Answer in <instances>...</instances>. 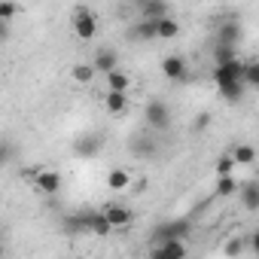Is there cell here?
<instances>
[{"label":"cell","mask_w":259,"mask_h":259,"mask_svg":"<svg viewBox=\"0 0 259 259\" xmlns=\"http://www.w3.org/2000/svg\"><path fill=\"white\" fill-rule=\"evenodd\" d=\"M144 122L153 128V132H168L171 128V107L162 98H153L144 110Z\"/></svg>","instance_id":"cell-1"},{"label":"cell","mask_w":259,"mask_h":259,"mask_svg":"<svg viewBox=\"0 0 259 259\" xmlns=\"http://www.w3.org/2000/svg\"><path fill=\"white\" fill-rule=\"evenodd\" d=\"M189 235H192V223H189V220H168V223L156 226V232H153L156 244H165V241H186Z\"/></svg>","instance_id":"cell-2"},{"label":"cell","mask_w":259,"mask_h":259,"mask_svg":"<svg viewBox=\"0 0 259 259\" xmlns=\"http://www.w3.org/2000/svg\"><path fill=\"white\" fill-rule=\"evenodd\" d=\"M73 31L79 40H92L98 34V16L89 7H76L73 10Z\"/></svg>","instance_id":"cell-3"},{"label":"cell","mask_w":259,"mask_h":259,"mask_svg":"<svg viewBox=\"0 0 259 259\" xmlns=\"http://www.w3.org/2000/svg\"><path fill=\"white\" fill-rule=\"evenodd\" d=\"M241 73H244V61H241V58H235V61L220 64V67L213 70V82H217V89H226V85L241 82Z\"/></svg>","instance_id":"cell-4"},{"label":"cell","mask_w":259,"mask_h":259,"mask_svg":"<svg viewBox=\"0 0 259 259\" xmlns=\"http://www.w3.org/2000/svg\"><path fill=\"white\" fill-rule=\"evenodd\" d=\"M101 213H104V220L110 223V229H125V226L135 223V210L125 207V204H107Z\"/></svg>","instance_id":"cell-5"},{"label":"cell","mask_w":259,"mask_h":259,"mask_svg":"<svg viewBox=\"0 0 259 259\" xmlns=\"http://www.w3.org/2000/svg\"><path fill=\"white\" fill-rule=\"evenodd\" d=\"M34 186H37V192H43V195H58V189H61V174L52 171V168H37Z\"/></svg>","instance_id":"cell-6"},{"label":"cell","mask_w":259,"mask_h":259,"mask_svg":"<svg viewBox=\"0 0 259 259\" xmlns=\"http://www.w3.org/2000/svg\"><path fill=\"white\" fill-rule=\"evenodd\" d=\"M138 13H141V22H159V19H165L171 13V7L165 0H144L138 7Z\"/></svg>","instance_id":"cell-7"},{"label":"cell","mask_w":259,"mask_h":259,"mask_svg":"<svg viewBox=\"0 0 259 259\" xmlns=\"http://www.w3.org/2000/svg\"><path fill=\"white\" fill-rule=\"evenodd\" d=\"M186 58L183 55H168V58H162V73H165V79H171V82H177V79H183L186 76Z\"/></svg>","instance_id":"cell-8"},{"label":"cell","mask_w":259,"mask_h":259,"mask_svg":"<svg viewBox=\"0 0 259 259\" xmlns=\"http://www.w3.org/2000/svg\"><path fill=\"white\" fill-rule=\"evenodd\" d=\"M119 67V55L113 52V49H98L95 52V61H92V70L95 73H110V70H116Z\"/></svg>","instance_id":"cell-9"},{"label":"cell","mask_w":259,"mask_h":259,"mask_svg":"<svg viewBox=\"0 0 259 259\" xmlns=\"http://www.w3.org/2000/svg\"><path fill=\"white\" fill-rule=\"evenodd\" d=\"M156 253L162 259H186L189 256V244L186 241H165V244H156Z\"/></svg>","instance_id":"cell-10"},{"label":"cell","mask_w":259,"mask_h":259,"mask_svg":"<svg viewBox=\"0 0 259 259\" xmlns=\"http://www.w3.org/2000/svg\"><path fill=\"white\" fill-rule=\"evenodd\" d=\"M107 89H110V92H122V95H128V89H132V76L116 67V70L107 73Z\"/></svg>","instance_id":"cell-11"},{"label":"cell","mask_w":259,"mask_h":259,"mask_svg":"<svg viewBox=\"0 0 259 259\" xmlns=\"http://www.w3.org/2000/svg\"><path fill=\"white\" fill-rule=\"evenodd\" d=\"M229 159L235 162V168H238V165H244V168H250V165L256 162V150H253L250 144H238V147H235V150L229 153Z\"/></svg>","instance_id":"cell-12"},{"label":"cell","mask_w":259,"mask_h":259,"mask_svg":"<svg viewBox=\"0 0 259 259\" xmlns=\"http://www.w3.org/2000/svg\"><path fill=\"white\" fill-rule=\"evenodd\" d=\"M238 192H241V201H244V207H247L250 213H256V210H259V186L250 180V183L238 186Z\"/></svg>","instance_id":"cell-13"},{"label":"cell","mask_w":259,"mask_h":259,"mask_svg":"<svg viewBox=\"0 0 259 259\" xmlns=\"http://www.w3.org/2000/svg\"><path fill=\"white\" fill-rule=\"evenodd\" d=\"M82 223H85V229L92 232V235H98V238H104V235H110L113 229H110V223L104 220V213H89V217H82Z\"/></svg>","instance_id":"cell-14"},{"label":"cell","mask_w":259,"mask_h":259,"mask_svg":"<svg viewBox=\"0 0 259 259\" xmlns=\"http://www.w3.org/2000/svg\"><path fill=\"white\" fill-rule=\"evenodd\" d=\"M107 186H110L113 192H125L128 186H132V174H128L125 168H116V171L107 174Z\"/></svg>","instance_id":"cell-15"},{"label":"cell","mask_w":259,"mask_h":259,"mask_svg":"<svg viewBox=\"0 0 259 259\" xmlns=\"http://www.w3.org/2000/svg\"><path fill=\"white\" fill-rule=\"evenodd\" d=\"M156 25V37L159 40H174L177 34H180V25L171 19V16H165V19H159V22H153Z\"/></svg>","instance_id":"cell-16"},{"label":"cell","mask_w":259,"mask_h":259,"mask_svg":"<svg viewBox=\"0 0 259 259\" xmlns=\"http://www.w3.org/2000/svg\"><path fill=\"white\" fill-rule=\"evenodd\" d=\"M104 107H107V113L119 116V113H125V110H128V95H122V92H107Z\"/></svg>","instance_id":"cell-17"},{"label":"cell","mask_w":259,"mask_h":259,"mask_svg":"<svg viewBox=\"0 0 259 259\" xmlns=\"http://www.w3.org/2000/svg\"><path fill=\"white\" fill-rule=\"evenodd\" d=\"M238 40H241V25H235V22L220 25V46H235Z\"/></svg>","instance_id":"cell-18"},{"label":"cell","mask_w":259,"mask_h":259,"mask_svg":"<svg viewBox=\"0 0 259 259\" xmlns=\"http://www.w3.org/2000/svg\"><path fill=\"white\" fill-rule=\"evenodd\" d=\"M241 85H244V89H259V61H244Z\"/></svg>","instance_id":"cell-19"},{"label":"cell","mask_w":259,"mask_h":259,"mask_svg":"<svg viewBox=\"0 0 259 259\" xmlns=\"http://www.w3.org/2000/svg\"><path fill=\"white\" fill-rule=\"evenodd\" d=\"M70 76H73V82H79V85H89V82L95 79V70H92V64H76V67L70 70Z\"/></svg>","instance_id":"cell-20"},{"label":"cell","mask_w":259,"mask_h":259,"mask_svg":"<svg viewBox=\"0 0 259 259\" xmlns=\"http://www.w3.org/2000/svg\"><path fill=\"white\" fill-rule=\"evenodd\" d=\"M235 192H238L235 177H223V180H217V189H213L217 198H229V195H235Z\"/></svg>","instance_id":"cell-21"},{"label":"cell","mask_w":259,"mask_h":259,"mask_svg":"<svg viewBox=\"0 0 259 259\" xmlns=\"http://www.w3.org/2000/svg\"><path fill=\"white\" fill-rule=\"evenodd\" d=\"M235 58H238V49H235V46H217V49H213L217 67H220V64H229V61H235Z\"/></svg>","instance_id":"cell-22"},{"label":"cell","mask_w":259,"mask_h":259,"mask_svg":"<svg viewBox=\"0 0 259 259\" xmlns=\"http://www.w3.org/2000/svg\"><path fill=\"white\" fill-rule=\"evenodd\" d=\"M244 250H247V241H244V238H232V241H226V247H223L226 259H238Z\"/></svg>","instance_id":"cell-23"},{"label":"cell","mask_w":259,"mask_h":259,"mask_svg":"<svg viewBox=\"0 0 259 259\" xmlns=\"http://www.w3.org/2000/svg\"><path fill=\"white\" fill-rule=\"evenodd\" d=\"M132 37H138V40H156V25L153 22H141V25L132 28Z\"/></svg>","instance_id":"cell-24"},{"label":"cell","mask_w":259,"mask_h":259,"mask_svg":"<svg viewBox=\"0 0 259 259\" xmlns=\"http://www.w3.org/2000/svg\"><path fill=\"white\" fill-rule=\"evenodd\" d=\"M213 174H217V180H223V177H235V162H232L229 156H223V159L213 165Z\"/></svg>","instance_id":"cell-25"},{"label":"cell","mask_w":259,"mask_h":259,"mask_svg":"<svg viewBox=\"0 0 259 259\" xmlns=\"http://www.w3.org/2000/svg\"><path fill=\"white\" fill-rule=\"evenodd\" d=\"M13 156H16V147L10 141H0V168H7L13 162Z\"/></svg>","instance_id":"cell-26"},{"label":"cell","mask_w":259,"mask_h":259,"mask_svg":"<svg viewBox=\"0 0 259 259\" xmlns=\"http://www.w3.org/2000/svg\"><path fill=\"white\" fill-rule=\"evenodd\" d=\"M220 95H223L226 101H241V95H244V85H241V82H235V85H226V89H220Z\"/></svg>","instance_id":"cell-27"},{"label":"cell","mask_w":259,"mask_h":259,"mask_svg":"<svg viewBox=\"0 0 259 259\" xmlns=\"http://www.w3.org/2000/svg\"><path fill=\"white\" fill-rule=\"evenodd\" d=\"M16 13H19V7H16V4H0V25H7Z\"/></svg>","instance_id":"cell-28"},{"label":"cell","mask_w":259,"mask_h":259,"mask_svg":"<svg viewBox=\"0 0 259 259\" xmlns=\"http://www.w3.org/2000/svg\"><path fill=\"white\" fill-rule=\"evenodd\" d=\"M92 153H98V141H95V138L79 144V156H92Z\"/></svg>","instance_id":"cell-29"},{"label":"cell","mask_w":259,"mask_h":259,"mask_svg":"<svg viewBox=\"0 0 259 259\" xmlns=\"http://www.w3.org/2000/svg\"><path fill=\"white\" fill-rule=\"evenodd\" d=\"M204 125H207V113H201V116L195 119V132H201V128H204Z\"/></svg>","instance_id":"cell-30"},{"label":"cell","mask_w":259,"mask_h":259,"mask_svg":"<svg viewBox=\"0 0 259 259\" xmlns=\"http://www.w3.org/2000/svg\"><path fill=\"white\" fill-rule=\"evenodd\" d=\"M7 34H10V25H0V40H7Z\"/></svg>","instance_id":"cell-31"},{"label":"cell","mask_w":259,"mask_h":259,"mask_svg":"<svg viewBox=\"0 0 259 259\" xmlns=\"http://www.w3.org/2000/svg\"><path fill=\"white\" fill-rule=\"evenodd\" d=\"M4 256H7V247H4V244H0V259H4Z\"/></svg>","instance_id":"cell-32"}]
</instances>
